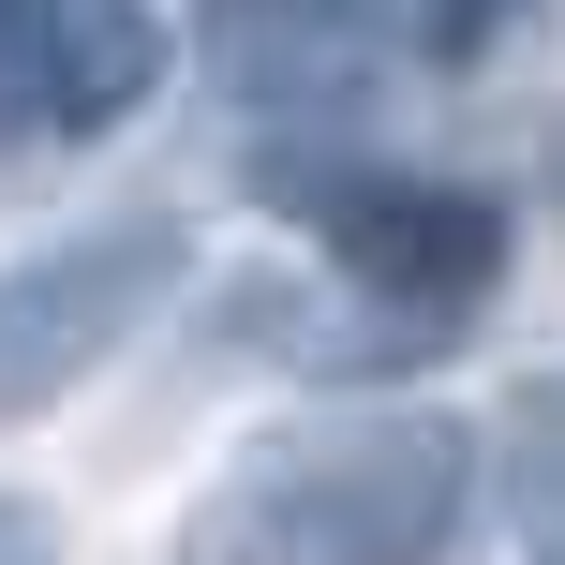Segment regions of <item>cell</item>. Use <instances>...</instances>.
Masks as SVG:
<instances>
[{"label": "cell", "instance_id": "6da1fadb", "mask_svg": "<svg viewBox=\"0 0 565 565\" xmlns=\"http://www.w3.org/2000/svg\"><path fill=\"white\" fill-rule=\"evenodd\" d=\"M461 507H477V431L431 402H372V417L238 447L179 507L164 565H431L461 536Z\"/></svg>", "mask_w": 565, "mask_h": 565}, {"label": "cell", "instance_id": "7a4b0ae2", "mask_svg": "<svg viewBox=\"0 0 565 565\" xmlns=\"http://www.w3.org/2000/svg\"><path fill=\"white\" fill-rule=\"evenodd\" d=\"M179 268H194L179 209H119V224H89V238H60V254L0 268V417L75 402L89 372L179 298Z\"/></svg>", "mask_w": 565, "mask_h": 565}, {"label": "cell", "instance_id": "52a82bcc", "mask_svg": "<svg viewBox=\"0 0 565 565\" xmlns=\"http://www.w3.org/2000/svg\"><path fill=\"white\" fill-rule=\"evenodd\" d=\"M507 15H521V0H402V30H417V45H447V60H461V45H491Z\"/></svg>", "mask_w": 565, "mask_h": 565}, {"label": "cell", "instance_id": "8992f818", "mask_svg": "<svg viewBox=\"0 0 565 565\" xmlns=\"http://www.w3.org/2000/svg\"><path fill=\"white\" fill-rule=\"evenodd\" d=\"M507 507L536 521V551L565 565V372L521 402V431H507Z\"/></svg>", "mask_w": 565, "mask_h": 565}, {"label": "cell", "instance_id": "5b68a950", "mask_svg": "<svg viewBox=\"0 0 565 565\" xmlns=\"http://www.w3.org/2000/svg\"><path fill=\"white\" fill-rule=\"evenodd\" d=\"M402 30V0H209V60L238 89H342L372 45Z\"/></svg>", "mask_w": 565, "mask_h": 565}, {"label": "cell", "instance_id": "277c9868", "mask_svg": "<svg viewBox=\"0 0 565 565\" xmlns=\"http://www.w3.org/2000/svg\"><path fill=\"white\" fill-rule=\"evenodd\" d=\"M507 238H521L507 194H477V179H342L328 194V254L372 298H402L417 328H461L507 268Z\"/></svg>", "mask_w": 565, "mask_h": 565}, {"label": "cell", "instance_id": "ba28073f", "mask_svg": "<svg viewBox=\"0 0 565 565\" xmlns=\"http://www.w3.org/2000/svg\"><path fill=\"white\" fill-rule=\"evenodd\" d=\"M0 565H60V521L30 507V491H0Z\"/></svg>", "mask_w": 565, "mask_h": 565}, {"label": "cell", "instance_id": "3957f363", "mask_svg": "<svg viewBox=\"0 0 565 565\" xmlns=\"http://www.w3.org/2000/svg\"><path fill=\"white\" fill-rule=\"evenodd\" d=\"M164 89L149 0H0V149H89Z\"/></svg>", "mask_w": 565, "mask_h": 565}]
</instances>
